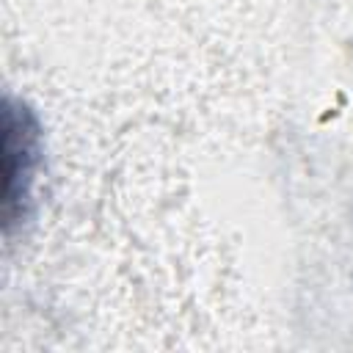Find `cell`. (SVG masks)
I'll list each match as a JSON object with an SVG mask.
<instances>
[{
  "label": "cell",
  "mask_w": 353,
  "mask_h": 353,
  "mask_svg": "<svg viewBox=\"0 0 353 353\" xmlns=\"http://www.w3.org/2000/svg\"><path fill=\"white\" fill-rule=\"evenodd\" d=\"M41 165V127L33 110L14 97L3 102V226L25 223Z\"/></svg>",
  "instance_id": "obj_1"
}]
</instances>
